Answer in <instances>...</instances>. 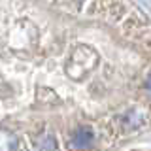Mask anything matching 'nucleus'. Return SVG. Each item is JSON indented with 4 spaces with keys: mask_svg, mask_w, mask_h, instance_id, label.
Returning <instances> with one entry per match:
<instances>
[{
    "mask_svg": "<svg viewBox=\"0 0 151 151\" xmlns=\"http://www.w3.org/2000/svg\"><path fill=\"white\" fill-rule=\"evenodd\" d=\"M98 64V55L89 45H78L70 55V60L66 63V74L74 79H83L89 72H93Z\"/></svg>",
    "mask_w": 151,
    "mask_h": 151,
    "instance_id": "nucleus-1",
    "label": "nucleus"
},
{
    "mask_svg": "<svg viewBox=\"0 0 151 151\" xmlns=\"http://www.w3.org/2000/svg\"><path fill=\"white\" fill-rule=\"evenodd\" d=\"M149 119L147 111L144 108H134V110H129L127 113H123L115 119V125H117V130L123 132V134H130L132 130L140 129L145 121Z\"/></svg>",
    "mask_w": 151,
    "mask_h": 151,
    "instance_id": "nucleus-2",
    "label": "nucleus"
},
{
    "mask_svg": "<svg viewBox=\"0 0 151 151\" xmlns=\"http://www.w3.org/2000/svg\"><path fill=\"white\" fill-rule=\"evenodd\" d=\"M94 142V134L91 129H87V127H81V129H78L74 132L72 140H70V147L72 149H78V151H83V149H89L93 145Z\"/></svg>",
    "mask_w": 151,
    "mask_h": 151,
    "instance_id": "nucleus-3",
    "label": "nucleus"
},
{
    "mask_svg": "<svg viewBox=\"0 0 151 151\" xmlns=\"http://www.w3.org/2000/svg\"><path fill=\"white\" fill-rule=\"evenodd\" d=\"M17 147V138L9 130L0 129V151H15Z\"/></svg>",
    "mask_w": 151,
    "mask_h": 151,
    "instance_id": "nucleus-4",
    "label": "nucleus"
},
{
    "mask_svg": "<svg viewBox=\"0 0 151 151\" xmlns=\"http://www.w3.org/2000/svg\"><path fill=\"white\" fill-rule=\"evenodd\" d=\"M38 151H57V140L53 134H45L38 144Z\"/></svg>",
    "mask_w": 151,
    "mask_h": 151,
    "instance_id": "nucleus-5",
    "label": "nucleus"
},
{
    "mask_svg": "<svg viewBox=\"0 0 151 151\" xmlns=\"http://www.w3.org/2000/svg\"><path fill=\"white\" fill-rule=\"evenodd\" d=\"M145 87H147V93L151 94V76L147 78V81H145Z\"/></svg>",
    "mask_w": 151,
    "mask_h": 151,
    "instance_id": "nucleus-6",
    "label": "nucleus"
}]
</instances>
